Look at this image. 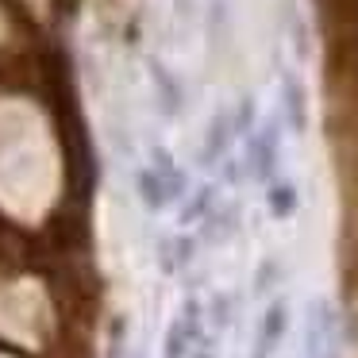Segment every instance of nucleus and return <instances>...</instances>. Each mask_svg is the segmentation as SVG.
Wrapping results in <instances>:
<instances>
[{
  "label": "nucleus",
  "instance_id": "f257e3e1",
  "mask_svg": "<svg viewBox=\"0 0 358 358\" xmlns=\"http://www.w3.org/2000/svg\"><path fill=\"white\" fill-rule=\"evenodd\" d=\"M201 343H204V304L196 296H189L181 304V316L166 327L162 358H189L193 350H201Z\"/></svg>",
  "mask_w": 358,
  "mask_h": 358
},
{
  "label": "nucleus",
  "instance_id": "f03ea898",
  "mask_svg": "<svg viewBox=\"0 0 358 358\" xmlns=\"http://www.w3.org/2000/svg\"><path fill=\"white\" fill-rule=\"evenodd\" d=\"M335 335H339V312L331 301H312L308 327H304V358H335Z\"/></svg>",
  "mask_w": 358,
  "mask_h": 358
},
{
  "label": "nucleus",
  "instance_id": "7ed1b4c3",
  "mask_svg": "<svg viewBox=\"0 0 358 358\" xmlns=\"http://www.w3.org/2000/svg\"><path fill=\"white\" fill-rule=\"evenodd\" d=\"M285 331H289V304L278 296V301L266 304L262 320H258V350L273 355V347L285 339Z\"/></svg>",
  "mask_w": 358,
  "mask_h": 358
},
{
  "label": "nucleus",
  "instance_id": "20e7f679",
  "mask_svg": "<svg viewBox=\"0 0 358 358\" xmlns=\"http://www.w3.org/2000/svg\"><path fill=\"white\" fill-rule=\"evenodd\" d=\"M135 196H139V204L147 212H162L166 204L173 201L170 189H166V181H162V173L150 170V166H143V170L135 173Z\"/></svg>",
  "mask_w": 358,
  "mask_h": 358
},
{
  "label": "nucleus",
  "instance_id": "39448f33",
  "mask_svg": "<svg viewBox=\"0 0 358 358\" xmlns=\"http://www.w3.org/2000/svg\"><path fill=\"white\" fill-rule=\"evenodd\" d=\"M250 170H255L258 181L273 178V170H278V143H273V131H262L250 143Z\"/></svg>",
  "mask_w": 358,
  "mask_h": 358
},
{
  "label": "nucleus",
  "instance_id": "423d86ee",
  "mask_svg": "<svg viewBox=\"0 0 358 358\" xmlns=\"http://www.w3.org/2000/svg\"><path fill=\"white\" fill-rule=\"evenodd\" d=\"M296 204H301V196H296V189L289 185V181H273L270 193H266V208H270L273 220L296 216Z\"/></svg>",
  "mask_w": 358,
  "mask_h": 358
},
{
  "label": "nucleus",
  "instance_id": "0eeeda50",
  "mask_svg": "<svg viewBox=\"0 0 358 358\" xmlns=\"http://www.w3.org/2000/svg\"><path fill=\"white\" fill-rule=\"evenodd\" d=\"M212 216V189L204 185V189H196L193 196H189V204L181 208V224H201V220H208Z\"/></svg>",
  "mask_w": 358,
  "mask_h": 358
},
{
  "label": "nucleus",
  "instance_id": "6e6552de",
  "mask_svg": "<svg viewBox=\"0 0 358 358\" xmlns=\"http://www.w3.org/2000/svg\"><path fill=\"white\" fill-rule=\"evenodd\" d=\"M127 347V320L124 316H112L108 320V343H104V358H124Z\"/></svg>",
  "mask_w": 358,
  "mask_h": 358
},
{
  "label": "nucleus",
  "instance_id": "1a4fd4ad",
  "mask_svg": "<svg viewBox=\"0 0 358 358\" xmlns=\"http://www.w3.org/2000/svg\"><path fill=\"white\" fill-rule=\"evenodd\" d=\"M281 281V266H278V258H266L262 266H258V273H255V293L258 296H266L273 285Z\"/></svg>",
  "mask_w": 358,
  "mask_h": 358
},
{
  "label": "nucleus",
  "instance_id": "9d476101",
  "mask_svg": "<svg viewBox=\"0 0 358 358\" xmlns=\"http://www.w3.org/2000/svg\"><path fill=\"white\" fill-rule=\"evenodd\" d=\"M208 316H212V327H220V331H224V327L231 324V296H227V293H212Z\"/></svg>",
  "mask_w": 358,
  "mask_h": 358
},
{
  "label": "nucleus",
  "instance_id": "9b49d317",
  "mask_svg": "<svg viewBox=\"0 0 358 358\" xmlns=\"http://www.w3.org/2000/svg\"><path fill=\"white\" fill-rule=\"evenodd\" d=\"M224 147H227V124H224V120H216V127L208 131V147H204V158H201V162H204V166L216 162V158L224 155Z\"/></svg>",
  "mask_w": 358,
  "mask_h": 358
},
{
  "label": "nucleus",
  "instance_id": "f8f14e48",
  "mask_svg": "<svg viewBox=\"0 0 358 358\" xmlns=\"http://www.w3.org/2000/svg\"><path fill=\"white\" fill-rule=\"evenodd\" d=\"M158 266H162V273H181V266H178V243H173V235L158 239Z\"/></svg>",
  "mask_w": 358,
  "mask_h": 358
},
{
  "label": "nucleus",
  "instance_id": "ddd939ff",
  "mask_svg": "<svg viewBox=\"0 0 358 358\" xmlns=\"http://www.w3.org/2000/svg\"><path fill=\"white\" fill-rule=\"evenodd\" d=\"M189 358H212V355H208V350L201 347V350H193V355H189Z\"/></svg>",
  "mask_w": 358,
  "mask_h": 358
},
{
  "label": "nucleus",
  "instance_id": "4468645a",
  "mask_svg": "<svg viewBox=\"0 0 358 358\" xmlns=\"http://www.w3.org/2000/svg\"><path fill=\"white\" fill-rule=\"evenodd\" d=\"M250 358H270V355H266V350H258V347H255V355H250Z\"/></svg>",
  "mask_w": 358,
  "mask_h": 358
}]
</instances>
